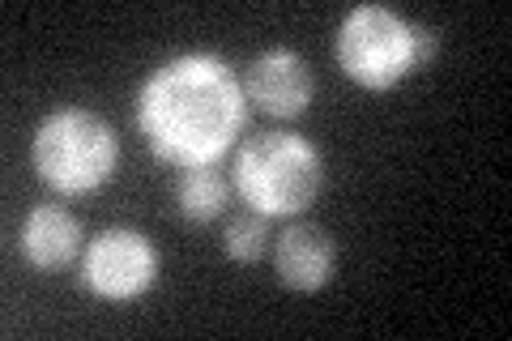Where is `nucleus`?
<instances>
[{"label": "nucleus", "instance_id": "f257e3e1", "mask_svg": "<svg viewBox=\"0 0 512 341\" xmlns=\"http://www.w3.org/2000/svg\"><path fill=\"white\" fill-rule=\"evenodd\" d=\"M248 124L244 81L222 56L184 52L163 60L137 90V128L150 154L175 171H201L235 150Z\"/></svg>", "mask_w": 512, "mask_h": 341}, {"label": "nucleus", "instance_id": "f03ea898", "mask_svg": "<svg viewBox=\"0 0 512 341\" xmlns=\"http://www.w3.org/2000/svg\"><path fill=\"white\" fill-rule=\"evenodd\" d=\"M440 35L423 22H410L389 5H355L333 35V60L346 81L363 90H393L436 60Z\"/></svg>", "mask_w": 512, "mask_h": 341}, {"label": "nucleus", "instance_id": "7ed1b4c3", "mask_svg": "<svg viewBox=\"0 0 512 341\" xmlns=\"http://www.w3.org/2000/svg\"><path fill=\"white\" fill-rule=\"evenodd\" d=\"M30 162L39 180L60 197H90L99 192L120 162V137L99 111L60 107L43 116L30 141Z\"/></svg>", "mask_w": 512, "mask_h": 341}, {"label": "nucleus", "instance_id": "20e7f679", "mask_svg": "<svg viewBox=\"0 0 512 341\" xmlns=\"http://www.w3.org/2000/svg\"><path fill=\"white\" fill-rule=\"evenodd\" d=\"M325 188V158L308 137L256 133L235 154V192L265 218H291L312 209Z\"/></svg>", "mask_w": 512, "mask_h": 341}, {"label": "nucleus", "instance_id": "39448f33", "mask_svg": "<svg viewBox=\"0 0 512 341\" xmlns=\"http://www.w3.org/2000/svg\"><path fill=\"white\" fill-rule=\"evenodd\" d=\"M158 248L133 226H107L82 252V286L103 303H133L158 282Z\"/></svg>", "mask_w": 512, "mask_h": 341}, {"label": "nucleus", "instance_id": "423d86ee", "mask_svg": "<svg viewBox=\"0 0 512 341\" xmlns=\"http://www.w3.org/2000/svg\"><path fill=\"white\" fill-rule=\"evenodd\" d=\"M312 90H316V81H312L308 60L299 52H291V47H269V52L256 56L244 73L248 107L265 111V116H274V120L303 116L312 103Z\"/></svg>", "mask_w": 512, "mask_h": 341}, {"label": "nucleus", "instance_id": "0eeeda50", "mask_svg": "<svg viewBox=\"0 0 512 341\" xmlns=\"http://www.w3.org/2000/svg\"><path fill=\"white\" fill-rule=\"evenodd\" d=\"M274 273L295 295H316L338 273V243H333L325 226L312 222L286 226V235L274 243Z\"/></svg>", "mask_w": 512, "mask_h": 341}, {"label": "nucleus", "instance_id": "6e6552de", "mask_svg": "<svg viewBox=\"0 0 512 341\" xmlns=\"http://www.w3.org/2000/svg\"><path fill=\"white\" fill-rule=\"evenodd\" d=\"M22 256L35 269L52 273V269H64L73 261L77 252H82V226L69 209L60 205H35L22 222Z\"/></svg>", "mask_w": 512, "mask_h": 341}, {"label": "nucleus", "instance_id": "1a4fd4ad", "mask_svg": "<svg viewBox=\"0 0 512 341\" xmlns=\"http://www.w3.org/2000/svg\"><path fill=\"white\" fill-rule=\"evenodd\" d=\"M231 201V184L222 180L214 167H201V171H184L180 184H175V205H180V214L188 222H214L222 218V209Z\"/></svg>", "mask_w": 512, "mask_h": 341}, {"label": "nucleus", "instance_id": "9d476101", "mask_svg": "<svg viewBox=\"0 0 512 341\" xmlns=\"http://www.w3.org/2000/svg\"><path fill=\"white\" fill-rule=\"evenodd\" d=\"M222 248L235 265H256L269 248V218L256 214V209H244L227 222V235H222Z\"/></svg>", "mask_w": 512, "mask_h": 341}]
</instances>
